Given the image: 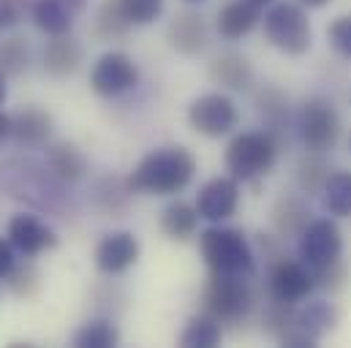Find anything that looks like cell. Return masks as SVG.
Listing matches in <instances>:
<instances>
[{"label": "cell", "instance_id": "obj_1", "mask_svg": "<svg viewBox=\"0 0 351 348\" xmlns=\"http://www.w3.org/2000/svg\"><path fill=\"white\" fill-rule=\"evenodd\" d=\"M196 174V158L182 145H167L150 150L134 172L125 177V185L131 193L145 196H175L191 185Z\"/></svg>", "mask_w": 351, "mask_h": 348}, {"label": "cell", "instance_id": "obj_2", "mask_svg": "<svg viewBox=\"0 0 351 348\" xmlns=\"http://www.w3.org/2000/svg\"><path fill=\"white\" fill-rule=\"evenodd\" d=\"M199 253L215 275H240L248 280L256 275V253L240 229L223 223L207 226L199 234Z\"/></svg>", "mask_w": 351, "mask_h": 348}, {"label": "cell", "instance_id": "obj_3", "mask_svg": "<svg viewBox=\"0 0 351 348\" xmlns=\"http://www.w3.org/2000/svg\"><path fill=\"white\" fill-rule=\"evenodd\" d=\"M60 188L63 182L52 177L47 164L38 166L30 158H11L0 164V196H8L14 201L55 210Z\"/></svg>", "mask_w": 351, "mask_h": 348}, {"label": "cell", "instance_id": "obj_4", "mask_svg": "<svg viewBox=\"0 0 351 348\" xmlns=\"http://www.w3.org/2000/svg\"><path fill=\"white\" fill-rule=\"evenodd\" d=\"M256 305L254 288L248 286V277L240 275H215L210 272L204 288H202V310L213 316L221 324L240 327Z\"/></svg>", "mask_w": 351, "mask_h": 348}, {"label": "cell", "instance_id": "obj_5", "mask_svg": "<svg viewBox=\"0 0 351 348\" xmlns=\"http://www.w3.org/2000/svg\"><path fill=\"white\" fill-rule=\"evenodd\" d=\"M278 139L269 131H243L237 134L223 153L226 172L240 182H254L275 166Z\"/></svg>", "mask_w": 351, "mask_h": 348}, {"label": "cell", "instance_id": "obj_6", "mask_svg": "<svg viewBox=\"0 0 351 348\" xmlns=\"http://www.w3.org/2000/svg\"><path fill=\"white\" fill-rule=\"evenodd\" d=\"M262 27L264 38L275 49H280L283 55L297 58V55H305L311 49L313 30H311V19L300 3H289V0L272 3L264 11Z\"/></svg>", "mask_w": 351, "mask_h": 348}, {"label": "cell", "instance_id": "obj_7", "mask_svg": "<svg viewBox=\"0 0 351 348\" xmlns=\"http://www.w3.org/2000/svg\"><path fill=\"white\" fill-rule=\"evenodd\" d=\"M297 134H300L302 145L313 153H324V150L335 147V142L341 136V114L332 106V101H327L322 95L308 98L297 112Z\"/></svg>", "mask_w": 351, "mask_h": 348}, {"label": "cell", "instance_id": "obj_8", "mask_svg": "<svg viewBox=\"0 0 351 348\" xmlns=\"http://www.w3.org/2000/svg\"><path fill=\"white\" fill-rule=\"evenodd\" d=\"M188 123L196 134L207 139H221L237 131L240 125V109L232 95L226 92H204L191 101L188 106Z\"/></svg>", "mask_w": 351, "mask_h": 348}, {"label": "cell", "instance_id": "obj_9", "mask_svg": "<svg viewBox=\"0 0 351 348\" xmlns=\"http://www.w3.org/2000/svg\"><path fill=\"white\" fill-rule=\"evenodd\" d=\"M297 256L313 275L332 266L335 261H341V256H343V234H341L338 223L332 218L311 221L300 232Z\"/></svg>", "mask_w": 351, "mask_h": 348}, {"label": "cell", "instance_id": "obj_10", "mask_svg": "<svg viewBox=\"0 0 351 348\" xmlns=\"http://www.w3.org/2000/svg\"><path fill=\"white\" fill-rule=\"evenodd\" d=\"M313 288H316V277L302 261L289 259L283 253L269 261V272H267L269 299L286 302V305H300L313 294Z\"/></svg>", "mask_w": 351, "mask_h": 348}, {"label": "cell", "instance_id": "obj_11", "mask_svg": "<svg viewBox=\"0 0 351 348\" xmlns=\"http://www.w3.org/2000/svg\"><path fill=\"white\" fill-rule=\"evenodd\" d=\"M139 85V66L125 52H104L90 71V90L101 98H120Z\"/></svg>", "mask_w": 351, "mask_h": 348}, {"label": "cell", "instance_id": "obj_12", "mask_svg": "<svg viewBox=\"0 0 351 348\" xmlns=\"http://www.w3.org/2000/svg\"><path fill=\"white\" fill-rule=\"evenodd\" d=\"M193 204H196L199 218L207 223H223V221L234 218V212L240 207V179H234L232 174L207 179L199 188Z\"/></svg>", "mask_w": 351, "mask_h": 348}, {"label": "cell", "instance_id": "obj_13", "mask_svg": "<svg viewBox=\"0 0 351 348\" xmlns=\"http://www.w3.org/2000/svg\"><path fill=\"white\" fill-rule=\"evenodd\" d=\"M5 237L16 248V253L25 259H36V256L58 248V232L33 212H16L8 221Z\"/></svg>", "mask_w": 351, "mask_h": 348}, {"label": "cell", "instance_id": "obj_14", "mask_svg": "<svg viewBox=\"0 0 351 348\" xmlns=\"http://www.w3.org/2000/svg\"><path fill=\"white\" fill-rule=\"evenodd\" d=\"M139 253H142V245L134 232H109L98 240L93 261H95V269L104 275H123L139 261Z\"/></svg>", "mask_w": 351, "mask_h": 348}, {"label": "cell", "instance_id": "obj_15", "mask_svg": "<svg viewBox=\"0 0 351 348\" xmlns=\"http://www.w3.org/2000/svg\"><path fill=\"white\" fill-rule=\"evenodd\" d=\"M11 142L19 150H44L52 142V131H55V120L47 109L30 103L22 106L19 112L11 114Z\"/></svg>", "mask_w": 351, "mask_h": 348}, {"label": "cell", "instance_id": "obj_16", "mask_svg": "<svg viewBox=\"0 0 351 348\" xmlns=\"http://www.w3.org/2000/svg\"><path fill=\"white\" fill-rule=\"evenodd\" d=\"M88 8V0H33L30 19L44 36H66L71 33L77 16Z\"/></svg>", "mask_w": 351, "mask_h": 348}, {"label": "cell", "instance_id": "obj_17", "mask_svg": "<svg viewBox=\"0 0 351 348\" xmlns=\"http://www.w3.org/2000/svg\"><path fill=\"white\" fill-rule=\"evenodd\" d=\"M44 164L63 185H74L88 174V158L74 142H49L44 147Z\"/></svg>", "mask_w": 351, "mask_h": 348}, {"label": "cell", "instance_id": "obj_18", "mask_svg": "<svg viewBox=\"0 0 351 348\" xmlns=\"http://www.w3.org/2000/svg\"><path fill=\"white\" fill-rule=\"evenodd\" d=\"M82 58H85L82 44L71 33H66V36H52L47 41V47L41 52V66L52 77H71L80 71Z\"/></svg>", "mask_w": 351, "mask_h": 348}, {"label": "cell", "instance_id": "obj_19", "mask_svg": "<svg viewBox=\"0 0 351 348\" xmlns=\"http://www.w3.org/2000/svg\"><path fill=\"white\" fill-rule=\"evenodd\" d=\"M167 38L180 55H199L207 47V22L196 11H182L167 27Z\"/></svg>", "mask_w": 351, "mask_h": 348}, {"label": "cell", "instance_id": "obj_20", "mask_svg": "<svg viewBox=\"0 0 351 348\" xmlns=\"http://www.w3.org/2000/svg\"><path fill=\"white\" fill-rule=\"evenodd\" d=\"M291 327H297L313 343H319L322 338L335 332V327H338V308L332 302H327V299H311L302 308H297Z\"/></svg>", "mask_w": 351, "mask_h": 348}, {"label": "cell", "instance_id": "obj_21", "mask_svg": "<svg viewBox=\"0 0 351 348\" xmlns=\"http://www.w3.org/2000/svg\"><path fill=\"white\" fill-rule=\"evenodd\" d=\"M262 22V8L251 0H232L218 11V33L226 41L245 38Z\"/></svg>", "mask_w": 351, "mask_h": 348}, {"label": "cell", "instance_id": "obj_22", "mask_svg": "<svg viewBox=\"0 0 351 348\" xmlns=\"http://www.w3.org/2000/svg\"><path fill=\"white\" fill-rule=\"evenodd\" d=\"M210 77L215 85L232 92H245L254 85V69L248 63V58H243L240 52H223L213 60L210 66Z\"/></svg>", "mask_w": 351, "mask_h": 348}, {"label": "cell", "instance_id": "obj_23", "mask_svg": "<svg viewBox=\"0 0 351 348\" xmlns=\"http://www.w3.org/2000/svg\"><path fill=\"white\" fill-rule=\"evenodd\" d=\"M196 229H199L196 204L177 199L161 212V232L175 243H188L191 237H196Z\"/></svg>", "mask_w": 351, "mask_h": 348}, {"label": "cell", "instance_id": "obj_24", "mask_svg": "<svg viewBox=\"0 0 351 348\" xmlns=\"http://www.w3.org/2000/svg\"><path fill=\"white\" fill-rule=\"evenodd\" d=\"M221 340H223V324L202 310L199 316L188 319L177 343L182 348H215Z\"/></svg>", "mask_w": 351, "mask_h": 348}, {"label": "cell", "instance_id": "obj_25", "mask_svg": "<svg viewBox=\"0 0 351 348\" xmlns=\"http://www.w3.org/2000/svg\"><path fill=\"white\" fill-rule=\"evenodd\" d=\"M322 207L332 218H351V172H335L322 188Z\"/></svg>", "mask_w": 351, "mask_h": 348}, {"label": "cell", "instance_id": "obj_26", "mask_svg": "<svg viewBox=\"0 0 351 348\" xmlns=\"http://www.w3.org/2000/svg\"><path fill=\"white\" fill-rule=\"evenodd\" d=\"M308 207H305V201L302 199H297V196H280L278 199V204L272 207V223H275V229L286 237V234H297L300 237V232L311 223L308 221Z\"/></svg>", "mask_w": 351, "mask_h": 348}, {"label": "cell", "instance_id": "obj_27", "mask_svg": "<svg viewBox=\"0 0 351 348\" xmlns=\"http://www.w3.org/2000/svg\"><path fill=\"white\" fill-rule=\"evenodd\" d=\"M134 25L125 19L123 8L117 0H104L95 11V19H93V30L98 38L104 41H114V38H123Z\"/></svg>", "mask_w": 351, "mask_h": 348}, {"label": "cell", "instance_id": "obj_28", "mask_svg": "<svg viewBox=\"0 0 351 348\" xmlns=\"http://www.w3.org/2000/svg\"><path fill=\"white\" fill-rule=\"evenodd\" d=\"M77 348H114L120 346V330L109 319H93L74 332Z\"/></svg>", "mask_w": 351, "mask_h": 348}, {"label": "cell", "instance_id": "obj_29", "mask_svg": "<svg viewBox=\"0 0 351 348\" xmlns=\"http://www.w3.org/2000/svg\"><path fill=\"white\" fill-rule=\"evenodd\" d=\"M256 109H259L264 125H267L264 131H269L272 136L289 123V101H286V95H283L280 90H275V87H264L262 92H259Z\"/></svg>", "mask_w": 351, "mask_h": 348}, {"label": "cell", "instance_id": "obj_30", "mask_svg": "<svg viewBox=\"0 0 351 348\" xmlns=\"http://www.w3.org/2000/svg\"><path fill=\"white\" fill-rule=\"evenodd\" d=\"M30 69V44L25 36H8L0 41V74L22 77Z\"/></svg>", "mask_w": 351, "mask_h": 348}, {"label": "cell", "instance_id": "obj_31", "mask_svg": "<svg viewBox=\"0 0 351 348\" xmlns=\"http://www.w3.org/2000/svg\"><path fill=\"white\" fill-rule=\"evenodd\" d=\"M128 193H131V190H128L125 179H114V177H104V179H98L95 188H93L95 204H98L104 212H109V215H117V212L125 210Z\"/></svg>", "mask_w": 351, "mask_h": 348}, {"label": "cell", "instance_id": "obj_32", "mask_svg": "<svg viewBox=\"0 0 351 348\" xmlns=\"http://www.w3.org/2000/svg\"><path fill=\"white\" fill-rule=\"evenodd\" d=\"M5 283H8V288H11L14 297L30 299V297H36L38 288H41V272H38V266L30 259L16 261L14 269H11V275L5 277Z\"/></svg>", "mask_w": 351, "mask_h": 348}, {"label": "cell", "instance_id": "obj_33", "mask_svg": "<svg viewBox=\"0 0 351 348\" xmlns=\"http://www.w3.org/2000/svg\"><path fill=\"white\" fill-rule=\"evenodd\" d=\"M327 177H330L327 161H324L319 153H313V150H311V156H305V158L300 161V166H297V182H300V188H302L305 193H322Z\"/></svg>", "mask_w": 351, "mask_h": 348}, {"label": "cell", "instance_id": "obj_34", "mask_svg": "<svg viewBox=\"0 0 351 348\" xmlns=\"http://www.w3.org/2000/svg\"><path fill=\"white\" fill-rule=\"evenodd\" d=\"M125 19L134 25V27H145V25H153L161 14H164V5L167 0H117Z\"/></svg>", "mask_w": 351, "mask_h": 348}, {"label": "cell", "instance_id": "obj_35", "mask_svg": "<svg viewBox=\"0 0 351 348\" xmlns=\"http://www.w3.org/2000/svg\"><path fill=\"white\" fill-rule=\"evenodd\" d=\"M327 38H330V47L341 55L351 60V16H338L330 30H327Z\"/></svg>", "mask_w": 351, "mask_h": 348}, {"label": "cell", "instance_id": "obj_36", "mask_svg": "<svg viewBox=\"0 0 351 348\" xmlns=\"http://www.w3.org/2000/svg\"><path fill=\"white\" fill-rule=\"evenodd\" d=\"M22 22V3L19 0H0V33L14 30Z\"/></svg>", "mask_w": 351, "mask_h": 348}, {"label": "cell", "instance_id": "obj_37", "mask_svg": "<svg viewBox=\"0 0 351 348\" xmlns=\"http://www.w3.org/2000/svg\"><path fill=\"white\" fill-rule=\"evenodd\" d=\"M16 248L8 243V237H0V280H5L16 264Z\"/></svg>", "mask_w": 351, "mask_h": 348}, {"label": "cell", "instance_id": "obj_38", "mask_svg": "<svg viewBox=\"0 0 351 348\" xmlns=\"http://www.w3.org/2000/svg\"><path fill=\"white\" fill-rule=\"evenodd\" d=\"M11 128H14L11 114L0 109V150H3V145H8V142H11Z\"/></svg>", "mask_w": 351, "mask_h": 348}, {"label": "cell", "instance_id": "obj_39", "mask_svg": "<svg viewBox=\"0 0 351 348\" xmlns=\"http://www.w3.org/2000/svg\"><path fill=\"white\" fill-rule=\"evenodd\" d=\"M5 82H8V77H5V74H0V106H3V103H5V98H8V85H5Z\"/></svg>", "mask_w": 351, "mask_h": 348}, {"label": "cell", "instance_id": "obj_40", "mask_svg": "<svg viewBox=\"0 0 351 348\" xmlns=\"http://www.w3.org/2000/svg\"><path fill=\"white\" fill-rule=\"evenodd\" d=\"M302 5H308V8H322V5H327V3H332V0H300Z\"/></svg>", "mask_w": 351, "mask_h": 348}, {"label": "cell", "instance_id": "obj_41", "mask_svg": "<svg viewBox=\"0 0 351 348\" xmlns=\"http://www.w3.org/2000/svg\"><path fill=\"white\" fill-rule=\"evenodd\" d=\"M251 3H254V5H259V8H264V5H272L275 0H251Z\"/></svg>", "mask_w": 351, "mask_h": 348}, {"label": "cell", "instance_id": "obj_42", "mask_svg": "<svg viewBox=\"0 0 351 348\" xmlns=\"http://www.w3.org/2000/svg\"><path fill=\"white\" fill-rule=\"evenodd\" d=\"M182 3H191L193 5V3H204V0H182Z\"/></svg>", "mask_w": 351, "mask_h": 348}]
</instances>
